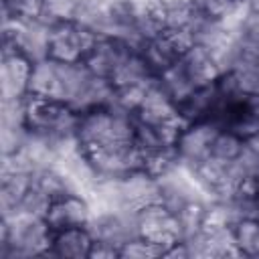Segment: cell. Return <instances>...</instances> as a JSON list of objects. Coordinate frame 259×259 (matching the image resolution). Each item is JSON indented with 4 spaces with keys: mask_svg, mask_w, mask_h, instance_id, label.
<instances>
[{
    "mask_svg": "<svg viewBox=\"0 0 259 259\" xmlns=\"http://www.w3.org/2000/svg\"><path fill=\"white\" fill-rule=\"evenodd\" d=\"M32 73V63L18 51L4 47L2 51V99H24L28 95V81Z\"/></svg>",
    "mask_w": 259,
    "mask_h": 259,
    "instance_id": "cell-7",
    "label": "cell"
},
{
    "mask_svg": "<svg viewBox=\"0 0 259 259\" xmlns=\"http://www.w3.org/2000/svg\"><path fill=\"white\" fill-rule=\"evenodd\" d=\"M132 51H136V49H132L127 42H123L119 38H113V36H97L95 42H93V47L89 49L87 57L83 59V63L87 65V69L95 77L111 79V75L117 69V65Z\"/></svg>",
    "mask_w": 259,
    "mask_h": 259,
    "instance_id": "cell-6",
    "label": "cell"
},
{
    "mask_svg": "<svg viewBox=\"0 0 259 259\" xmlns=\"http://www.w3.org/2000/svg\"><path fill=\"white\" fill-rule=\"evenodd\" d=\"M158 83L164 87V91L176 101V105L178 103H182L194 89H196V85L192 83V79L186 75V71H184V67L180 65V61H176L170 69H166L164 73H160L158 75Z\"/></svg>",
    "mask_w": 259,
    "mask_h": 259,
    "instance_id": "cell-12",
    "label": "cell"
},
{
    "mask_svg": "<svg viewBox=\"0 0 259 259\" xmlns=\"http://www.w3.org/2000/svg\"><path fill=\"white\" fill-rule=\"evenodd\" d=\"M28 95L61 101V87H59V77H57L53 59H45L32 65V73L28 81Z\"/></svg>",
    "mask_w": 259,
    "mask_h": 259,
    "instance_id": "cell-11",
    "label": "cell"
},
{
    "mask_svg": "<svg viewBox=\"0 0 259 259\" xmlns=\"http://www.w3.org/2000/svg\"><path fill=\"white\" fill-rule=\"evenodd\" d=\"M235 245L241 255H259V221L257 219H241L233 225Z\"/></svg>",
    "mask_w": 259,
    "mask_h": 259,
    "instance_id": "cell-13",
    "label": "cell"
},
{
    "mask_svg": "<svg viewBox=\"0 0 259 259\" xmlns=\"http://www.w3.org/2000/svg\"><path fill=\"white\" fill-rule=\"evenodd\" d=\"M134 115L138 121H142L146 125H164L178 117V105L164 91V87L158 83V77H156L148 85L146 95Z\"/></svg>",
    "mask_w": 259,
    "mask_h": 259,
    "instance_id": "cell-8",
    "label": "cell"
},
{
    "mask_svg": "<svg viewBox=\"0 0 259 259\" xmlns=\"http://www.w3.org/2000/svg\"><path fill=\"white\" fill-rule=\"evenodd\" d=\"M245 142L247 140L243 136H239L237 132L223 130L221 127L219 134H217V138H214V142H212V146H210V156L208 158L223 160V162H233L241 154Z\"/></svg>",
    "mask_w": 259,
    "mask_h": 259,
    "instance_id": "cell-14",
    "label": "cell"
},
{
    "mask_svg": "<svg viewBox=\"0 0 259 259\" xmlns=\"http://www.w3.org/2000/svg\"><path fill=\"white\" fill-rule=\"evenodd\" d=\"M93 241L95 239H93L89 227H69L63 231H55L47 257L85 259L91 255Z\"/></svg>",
    "mask_w": 259,
    "mask_h": 259,
    "instance_id": "cell-9",
    "label": "cell"
},
{
    "mask_svg": "<svg viewBox=\"0 0 259 259\" xmlns=\"http://www.w3.org/2000/svg\"><path fill=\"white\" fill-rule=\"evenodd\" d=\"M196 10L208 18L214 20H227L241 4L243 0H192Z\"/></svg>",
    "mask_w": 259,
    "mask_h": 259,
    "instance_id": "cell-17",
    "label": "cell"
},
{
    "mask_svg": "<svg viewBox=\"0 0 259 259\" xmlns=\"http://www.w3.org/2000/svg\"><path fill=\"white\" fill-rule=\"evenodd\" d=\"M178 61L196 87L208 85L221 77V69H219L212 53L200 45H192L190 49H186V53Z\"/></svg>",
    "mask_w": 259,
    "mask_h": 259,
    "instance_id": "cell-10",
    "label": "cell"
},
{
    "mask_svg": "<svg viewBox=\"0 0 259 259\" xmlns=\"http://www.w3.org/2000/svg\"><path fill=\"white\" fill-rule=\"evenodd\" d=\"M219 125L210 119L186 123V127L180 132L176 140V152L180 158V164L188 170H194L210 156V146L219 134Z\"/></svg>",
    "mask_w": 259,
    "mask_h": 259,
    "instance_id": "cell-4",
    "label": "cell"
},
{
    "mask_svg": "<svg viewBox=\"0 0 259 259\" xmlns=\"http://www.w3.org/2000/svg\"><path fill=\"white\" fill-rule=\"evenodd\" d=\"M42 0H2L4 20H30L40 18Z\"/></svg>",
    "mask_w": 259,
    "mask_h": 259,
    "instance_id": "cell-15",
    "label": "cell"
},
{
    "mask_svg": "<svg viewBox=\"0 0 259 259\" xmlns=\"http://www.w3.org/2000/svg\"><path fill=\"white\" fill-rule=\"evenodd\" d=\"M95 34L77 20H61L51 24L49 59L53 61H83L95 42Z\"/></svg>",
    "mask_w": 259,
    "mask_h": 259,
    "instance_id": "cell-2",
    "label": "cell"
},
{
    "mask_svg": "<svg viewBox=\"0 0 259 259\" xmlns=\"http://www.w3.org/2000/svg\"><path fill=\"white\" fill-rule=\"evenodd\" d=\"M136 221H138V233H140V237H144V239H148V241L164 247V253H166V249L172 243L180 241L178 219L160 200H154V202H148V204L140 206L136 210Z\"/></svg>",
    "mask_w": 259,
    "mask_h": 259,
    "instance_id": "cell-3",
    "label": "cell"
},
{
    "mask_svg": "<svg viewBox=\"0 0 259 259\" xmlns=\"http://www.w3.org/2000/svg\"><path fill=\"white\" fill-rule=\"evenodd\" d=\"M162 255H164V247L144 237H134L127 243H123L119 249V257L123 259H146V257H162Z\"/></svg>",
    "mask_w": 259,
    "mask_h": 259,
    "instance_id": "cell-16",
    "label": "cell"
},
{
    "mask_svg": "<svg viewBox=\"0 0 259 259\" xmlns=\"http://www.w3.org/2000/svg\"><path fill=\"white\" fill-rule=\"evenodd\" d=\"M93 219L91 200L81 192H71L51 200V206L45 214L51 231H63L69 227H87Z\"/></svg>",
    "mask_w": 259,
    "mask_h": 259,
    "instance_id": "cell-5",
    "label": "cell"
},
{
    "mask_svg": "<svg viewBox=\"0 0 259 259\" xmlns=\"http://www.w3.org/2000/svg\"><path fill=\"white\" fill-rule=\"evenodd\" d=\"M134 136H136V115L125 109L109 105L79 113L77 142L81 150L115 146V144H134Z\"/></svg>",
    "mask_w": 259,
    "mask_h": 259,
    "instance_id": "cell-1",
    "label": "cell"
},
{
    "mask_svg": "<svg viewBox=\"0 0 259 259\" xmlns=\"http://www.w3.org/2000/svg\"><path fill=\"white\" fill-rule=\"evenodd\" d=\"M49 206H51V198H49L36 184H32V186L24 192V196H22V200H20V204H18V212H26V214L42 217V219H45Z\"/></svg>",
    "mask_w": 259,
    "mask_h": 259,
    "instance_id": "cell-18",
    "label": "cell"
}]
</instances>
